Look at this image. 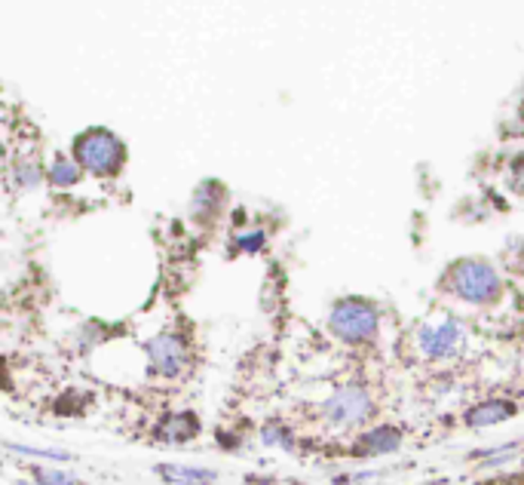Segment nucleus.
I'll return each instance as SVG.
<instances>
[{"label":"nucleus","mask_w":524,"mask_h":485,"mask_svg":"<svg viewBox=\"0 0 524 485\" xmlns=\"http://www.w3.org/2000/svg\"><path fill=\"white\" fill-rule=\"evenodd\" d=\"M123 157H126L123 145L104 130H93V133L80 135L77 145H74V160H77L83 169L95 172V176H113V172L123 166Z\"/></svg>","instance_id":"f257e3e1"},{"label":"nucleus","mask_w":524,"mask_h":485,"mask_svg":"<svg viewBox=\"0 0 524 485\" xmlns=\"http://www.w3.org/2000/svg\"><path fill=\"white\" fill-rule=\"evenodd\" d=\"M451 289L457 298L463 301H473V305H484L491 301L493 295L500 292V277L491 264L484 261H460L454 264L451 277H447Z\"/></svg>","instance_id":"f03ea898"},{"label":"nucleus","mask_w":524,"mask_h":485,"mask_svg":"<svg viewBox=\"0 0 524 485\" xmlns=\"http://www.w3.org/2000/svg\"><path fill=\"white\" fill-rule=\"evenodd\" d=\"M331 332L340 341L359 344L377 335V310L362 298H347L331 310Z\"/></svg>","instance_id":"7ed1b4c3"},{"label":"nucleus","mask_w":524,"mask_h":485,"mask_svg":"<svg viewBox=\"0 0 524 485\" xmlns=\"http://www.w3.org/2000/svg\"><path fill=\"white\" fill-rule=\"evenodd\" d=\"M371 415V399L362 388H344L325 403V418L338 427H356Z\"/></svg>","instance_id":"20e7f679"},{"label":"nucleus","mask_w":524,"mask_h":485,"mask_svg":"<svg viewBox=\"0 0 524 485\" xmlns=\"http://www.w3.org/2000/svg\"><path fill=\"white\" fill-rule=\"evenodd\" d=\"M148 360L157 375L175 378L187 362V344L181 341V335H175V332H163V335L148 341Z\"/></svg>","instance_id":"39448f33"},{"label":"nucleus","mask_w":524,"mask_h":485,"mask_svg":"<svg viewBox=\"0 0 524 485\" xmlns=\"http://www.w3.org/2000/svg\"><path fill=\"white\" fill-rule=\"evenodd\" d=\"M460 338H463V329L457 320H438L432 325H423L420 335V351L429 356V360H445V356L457 353L460 347Z\"/></svg>","instance_id":"423d86ee"},{"label":"nucleus","mask_w":524,"mask_h":485,"mask_svg":"<svg viewBox=\"0 0 524 485\" xmlns=\"http://www.w3.org/2000/svg\"><path fill=\"white\" fill-rule=\"evenodd\" d=\"M196 430H200V421H196L191 412L172 415V418H166L159 424V436L169 439V443H187L191 436H196Z\"/></svg>","instance_id":"0eeeda50"},{"label":"nucleus","mask_w":524,"mask_h":485,"mask_svg":"<svg viewBox=\"0 0 524 485\" xmlns=\"http://www.w3.org/2000/svg\"><path fill=\"white\" fill-rule=\"evenodd\" d=\"M512 412H515V406H512V403H500V399H493V403H482V406H475L473 412L466 415V421L473 424V427H488V424L506 421Z\"/></svg>","instance_id":"6e6552de"},{"label":"nucleus","mask_w":524,"mask_h":485,"mask_svg":"<svg viewBox=\"0 0 524 485\" xmlns=\"http://www.w3.org/2000/svg\"><path fill=\"white\" fill-rule=\"evenodd\" d=\"M396 445H399V430H393V427H381V430H375V434L359 439V452H368V454L393 452Z\"/></svg>","instance_id":"1a4fd4ad"},{"label":"nucleus","mask_w":524,"mask_h":485,"mask_svg":"<svg viewBox=\"0 0 524 485\" xmlns=\"http://www.w3.org/2000/svg\"><path fill=\"white\" fill-rule=\"evenodd\" d=\"M159 473L166 480H175V482H200V480H215L212 470H194V467H159Z\"/></svg>","instance_id":"9d476101"},{"label":"nucleus","mask_w":524,"mask_h":485,"mask_svg":"<svg viewBox=\"0 0 524 485\" xmlns=\"http://www.w3.org/2000/svg\"><path fill=\"white\" fill-rule=\"evenodd\" d=\"M77 178H80V169H77V163H71V160H56V166L50 169V181L59 188L74 185Z\"/></svg>","instance_id":"9b49d317"},{"label":"nucleus","mask_w":524,"mask_h":485,"mask_svg":"<svg viewBox=\"0 0 524 485\" xmlns=\"http://www.w3.org/2000/svg\"><path fill=\"white\" fill-rule=\"evenodd\" d=\"M16 181H19V188H34L37 181H41V169H37V163H32V160L19 163L16 166Z\"/></svg>","instance_id":"f8f14e48"},{"label":"nucleus","mask_w":524,"mask_h":485,"mask_svg":"<svg viewBox=\"0 0 524 485\" xmlns=\"http://www.w3.org/2000/svg\"><path fill=\"white\" fill-rule=\"evenodd\" d=\"M41 480H52V482H71V476H65V473H37Z\"/></svg>","instance_id":"ddd939ff"},{"label":"nucleus","mask_w":524,"mask_h":485,"mask_svg":"<svg viewBox=\"0 0 524 485\" xmlns=\"http://www.w3.org/2000/svg\"><path fill=\"white\" fill-rule=\"evenodd\" d=\"M521 169H524V166H521ZM519 185L524 188V172H521V176H519Z\"/></svg>","instance_id":"4468645a"}]
</instances>
